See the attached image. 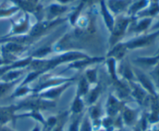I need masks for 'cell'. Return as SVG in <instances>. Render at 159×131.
Instances as JSON below:
<instances>
[{"mask_svg": "<svg viewBox=\"0 0 159 131\" xmlns=\"http://www.w3.org/2000/svg\"><path fill=\"white\" fill-rule=\"evenodd\" d=\"M131 1L132 0H108L107 1V5L113 15L119 16L128 9Z\"/></svg>", "mask_w": 159, "mask_h": 131, "instance_id": "5bb4252c", "label": "cell"}, {"mask_svg": "<svg viewBox=\"0 0 159 131\" xmlns=\"http://www.w3.org/2000/svg\"><path fill=\"white\" fill-rule=\"evenodd\" d=\"M86 6L85 2H83L82 1H80L79 4L75 8L72 10V12L70 13L69 17H68V20H69V23L71 26H75L77 22V20H79V18L80 17V14L82 12V11L83 10L84 7Z\"/></svg>", "mask_w": 159, "mask_h": 131, "instance_id": "d4e9b609", "label": "cell"}, {"mask_svg": "<svg viewBox=\"0 0 159 131\" xmlns=\"http://www.w3.org/2000/svg\"><path fill=\"white\" fill-rule=\"evenodd\" d=\"M158 27H159V22L158 23H157L156 25H155V27H154V28H158Z\"/></svg>", "mask_w": 159, "mask_h": 131, "instance_id": "7bdbcfd3", "label": "cell"}, {"mask_svg": "<svg viewBox=\"0 0 159 131\" xmlns=\"http://www.w3.org/2000/svg\"><path fill=\"white\" fill-rule=\"evenodd\" d=\"M106 65L107 67V71L113 83L120 80L119 75H118V69H117V61L113 57H105Z\"/></svg>", "mask_w": 159, "mask_h": 131, "instance_id": "e0dca14e", "label": "cell"}, {"mask_svg": "<svg viewBox=\"0 0 159 131\" xmlns=\"http://www.w3.org/2000/svg\"><path fill=\"white\" fill-rule=\"evenodd\" d=\"M43 74H44V73H42L41 71H38V70H30L27 75L23 78V80H22V81L19 84L20 85H30L35 80L39 79Z\"/></svg>", "mask_w": 159, "mask_h": 131, "instance_id": "83f0119b", "label": "cell"}, {"mask_svg": "<svg viewBox=\"0 0 159 131\" xmlns=\"http://www.w3.org/2000/svg\"><path fill=\"white\" fill-rule=\"evenodd\" d=\"M35 98L33 99L26 100L20 104L17 108H27L31 109L33 110H38V109H46L53 107L55 105V102L51 100L44 99V98H40V97L34 96Z\"/></svg>", "mask_w": 159, "mask_h": 131, "instance_id": "9c48e42d", "label": "cell"}, {"mask_svg": "<svg viewBox=\"0 0 159 131\" xmlns=\"http://www.w3.org/2000/svg\"><path fill=\"white\" fill-rule=\"evenodd\" d=\"M122 61L123 63L121 65L120 69V72H118V75H120V78L127 81V82L134 81L135 76L134 73L133 68L124 59H123Z\"/></svg>", "mask_w": 159, "mask_h": 131, "instance_id": "ac0fdd59", "label": "cell"}, {"mask_svg": "<svg viewBox=\"0 0 159 131\" xmlns=\"http://www.w3.org/2000/svg\"><path fill=\"white\" fill-rule=\"evenodd\" d=\"M33 60V58L30 56H25L23 58H20L17 60L14 61L12 63L9 65L3 66L0 67V77L6 72L9 71L11 70H15V69H26L29 68L31 62Z\"/></svg>", "mask_w": 159, "mask_h": 131, "instance_id": "7c38bea8", "label": "cell"}, {"mask_svg": "<svg viewBox=\"0 0 159 131\" xmlns=\"http://www.w3.org/2000/svg\"><path fill=\"white\" fill-rule=\"evenodd\" d=\"M69 9L68 5H63L58 2L51 3L49 6L43 9L44 16L46 20H54L60 18L61 16L66 12Z\"/></svg>", "mask_w": 159, "mask_h": 131, "instance_id": "8fae6325", "label": "cell"}, {"mask_svg": "<svg viewBox=\"0 0 159 131\" xmlns=\"http://www.w3.org/2000/svg\"><path fill=\"white\" fill-rule=\"evenodd\" d=\"M152 75H153L155 79L157 80V82L159 84V65H158V66L155 69L154 72L152 73Z\"/></svg>", "mask_w": 159, "mask_h": 131, "instance_id": "8d00e7d4", "label": "cell"}, {"mask_svg": "<svg viewBox=\"0 0 159 131\" xmlns=\"http://www.w3.org/2000/svg\"><path fill=\"white\" fill-rule=\"evenodd\" d=\"M101 91H102V85L99 83H97L93 88H90L89 91L87 94L88 95V102L90 104H93L97 101L99 97L100 96Z\"/></svg>", "mask_w": 159, "mask_h": 131, "instance_id": "4316f807", "label": "cell"}, {"mask_svg": "<svg viewBox=\"0 0 159 131\" xmlns=\"http://www.w3.org/2000/svg\"><path fill=\"white\" fill-rule=\"evenodd\" d=\"M158 35H159V31L148 34V35L134 37V38H132L124 42H125V45L128 50L137 49V48H143V47L151 45Z\"/></svg>", "mask_w": 159, "mask_h": 131, "instance_id": "30bf717a", "label": "cell"}, {"mask_svg": "<svg viewBox=\"0 0 159 131\" xmlns=\"http://www.w3.org/2000/svg\"><path fill=\"white\" fill-rule=\"evenodd\" d=\"M2 55V52H1V47H0V56Z\"/></svg>", "mask_w": 159, "mask_h": 131, "instance_id": "ee69618b", "label": "cell"}, {"mask_svg": "<svg viewBox=\"0 0 159 131\" xmlns=\"http://www.w3.org/2000/svg\"><path fill=\"white\" fill-rule=\"evenodd\" d=\"M54 51V47L51 46V45H43V46L38 48L37 49L34 50L30 56L33 59H46L48 55L51 54Z\"/></svg>", "mask_w": 159, "mask_h": 131, "instance_id": "44dd1931", "label": "cell"}, {"mask_svg": "<svg viewBox=\"0 0 159 131\" xmlns=\"http://www.w3.org/2000/svg\"><path fill=\"white\" fill-rule=\"evenodd\" d=\"M148 2V0H136L134 2H130L127 9V16L134 18L138 12H139L141 9L147 6Z\"/></svg>", "mask_w": 159, "mask_h": 131, "instance_id": "ffe728a7", "label": "cell"}, {"mask_svg": "<svg viewBox=\"0 0 159 131\" xmlns=\"http://www.w3.org/2000/svg\"><path fill=\"white\" fill-rule=\"evenodd\" d=\"M84 108V103L82 101V97L75 95V97L73 101L72 105H71V110L75 113H80Z\"/></svg>", "mask_w": 159, "mask_h": 131, "instance_id": "d6a6232c", "label": "cell"}, {"mask_svg": "<svg viewBox=\"0 0 159 131\" xmlns=\"http://www.w3.org/2000/svg\"><path fill=\"white\" fill-rule=\"evenodd\" d=\"M89 56L87 53L79 50H68L59 52L54 57L48 59H33L29 66V70H38L43 73H46L64 63H70L78 59H85Z\"/></svg>", "mask_w": 159, "mask_h": 131, "instance_id": "6da1fadb", "label": "cell"}, {"mask_svg": "<svg viewBox=\"0 0 159 131\" xmlns=\"http://www.w3.org/2000/svg\"><path fill=\"white\" fill-rule=\"evenodd\" d=\"M158 10H159L158 6H157V5H154V6H152V7L149 10H148L146 12H141V14H140V15L144 16L145 13L148 14V15H155L157 12H158Z\"/></svg>", "mask_w": 159, "mask_h": 131, "instance_id": "e575fe53", "label": "cell"}, {"mask_svg": "<svg viewBox=\"0 0 159 131\" xmlns=\"http://www.w3.org/2000/svg\"><path fill=\"white\" fill-rule=\"evenodd\" d=\"M105 57H100V56H89L88 58H85V59H78V60L71 62L70 63H68L66 68L63 70L62 72H65L67 70H85V69L89 68V67L94 66L96 64L101 63V62L105 61Z\"/></svg>", "mask_w": 159, "mask_h": 131, "instance_id": "52a82bcc", "label": "cell"}, {"mask_svg": "<svg viewBox=\"0 0 159 131\" xmlns=\"http://www.w3.org/2000/svg\"><path fill=\"white\" fill-rule=\"evenodd\" d=\"M29 68L26 69H15V70H11L9 71L6 72L5 74L0 77V80L5 81V82H12L16 80L22 78V76L26 73Z\"/></svg>", "mask_w": 159, "mask_h": 131, "instance_id": "d6986e66", "label": "cell"}, {"mask_svg": "<svg viewBox=\"0 0 159 131\" xmlns=\"http://www.w3.org/2000/svg\"><path fill=\"white\" fill-rule=\"evenodd\" d=\"M73 84V81L71 82H67L63 84H61V85L55 86V87H51V88H48L47 90H43V91L40 92L38 94H36L34 95V96L40 97V98H44V99L48 100H51L53 101L55 98H57L58 97H60L64 92L66 90H68Z\"/></svg>", "mask_w": 159, "mask_h": 131, "instance_id": "ba28073f", "label": "cell"}, {"mask_svg": "<svg viewBox=\"0 0 159 131\" xmlns=\"http://www.w3.org/2000/svg\"><path fill=\"white\" fill-rule=\"evenodd\" d=\"M99 7H100V13L102 17L106 27L107 28L109 32H111L113 30L115 23V17L111 11L109 9L107 5L106 0H99Z\"/></svg>", "mask_w": 159, "mask_h": 131, "instance_id": "4fadbf2b", "label": "cell"}, {"mask_svg": "<svg viewBox=\"0 0 159 131\" xmlns=\"http://www.w3.org/2000/svg\"><path fill=\"white\" fill-rule=\"evenodd\" d=\"M22 78L16 80L15 81H12V82H5V81L0 80V98H2L3 96L6 95L9 91L15 87V86L18 85L22 80Z\"/></svg>", "mask_w": 159, "mask_h": 131, "instance_id": "484cf974", "label": "cell"}, {"mask_svg": "<svg viewBox=\"0 0 159 131\" xmlns=\"http://www.w3.org/2000/svg\"><path fill=\"white\" fill-rule=\"evenodd\" d=\"M133 20V17L124 14H121L115 17L114 26L110 32L109 38V48H112L116 44L122 41L121 40L126 34L129 26Z\"/></svg>", "mask_w": 159, "mask_h": 131, "instance_id": "7a4b0ae2", "label": "cell"}, {"mask_svg": "<svg viewBox=\"0 0 159 131\" xmlns=\"http://www.w3.org/2000/svg\"><path fill=\"white\" fill-rule=\"evenodd\" d=\"M12 62H10V61L7 60V59H5L2 56H0V67L3 66H6V65H9V64L12 63Z\"/></svg>", "mask_w": 159, "mask_h": 131, "instance_id": "d590c367", "label": "cell"}, {"mask_svg": "<svg viewBox=\"0 0 159 131\" xmlns=\"http://www.w3.org/2000/svg\"><path fill=\"white\" fill-rule=\"evenodd\" d=\"M20 10V8L12 3V6H5L4 3H2L0 5V19L9 18Z\"/></svg>", "mask_w": 159, "mask_h": 131, "instance_id": "7402d4cb", "label": "cell"}, {"mask_svg": "<svg viewBox=\"0 0 159 131\" xmlns=\"http://www.w3.org/2000/svg\"><path fill=\"white\" fill-rule=\"evenodd\" d=\"M120 104V101L116 96L113 94H110L108 98V106L110 114H113L116 112Z\"/></svg>", "mask_w": 159, "mask_h": 131, "instance_id": "4dcf8cb0", "label": "cell"}, {"mask_svg": "<svg viewBox=\"0 0 159 131\" xmlns=\"http://www.w3.org/2000/svg\"><path fill=\"white\" fill-rule=\"evenodd\" d=\"M151 23H152V19L144 18L142 20L138 22V23L134 27V28L132 30H133V31H134V32H137V33L141 32V31H145V30L150 26Z\"/></svg>", "mask_w": 159, "mask_h": 131, "instance_id": "1f68e13d", "label": "cell"}, {"mask_svg": "<svg viewBox=\"0 0 159 131\" xmlns=\"http://www.w3.org/2000/svg\"><path fill=\"white\" fill-rule=\"evenodd\" d=\"M12 27L6 36L2 37H9L12 36H22L28 34L31 28L30 17V14L24 12L23 16L17 20H10Z\"/></svg>", "mask_w": 159, "mask_h": 131, "instance_id": "8992f818", "label": "cell"}, {"mask_svg": "<svg viewBox=\"0 0 159 131\" xmlns=\"http://www.w3.org/2000/svg\"><path fill=\"white\" fill-rule=\"evenodd\" d=\"M56 1H57V2L61 3V4L68 5V3L72 2L75 1V0H56Z\"/></svg>", "mask_w": 159, "mask_h": 131, "instance_id": "60d3db41", "label": "cell"}, {"mask_svg": "<svg viewBox=\"0 0 159 131\" xmlns=\"http://www.w3.org/2000/svg\"><path fill=\"white\" fill-rule=\"evenodd\" d=\"M15 107H8L0 109V123L4 124L7 123L10 118L12 117V112H13Z\"/></svg>", "mask_w": 159, "mask_h": 131, "instance_id": "f546056e", "label": "cell"}, {"mask_svg": "<svg viewBox=\"0 0 159 131\" xmlns=\"http://www.w3.org/2000/svg\"><path fill=\"white\" fill-rule=\"evenodd\" d=\"M90 130H91V126H90V124L88 123V122H85V123H84L82 131H90Z\"/></svg>", "mask_w": 159, "mask_h": 131, "instance_id": "f35d334b", "label": "cell"}, {"mask_svg": "<svg viewBox=\"0 0 159 131\" xmlns=\"http://www.w3.org/2000/svg\"><path fill=\"white\" fill-rule=\"evenodd\" d=\"M90 90V84L88 82L86 78L85 77L84 75L81 76L79 78V83H78L77 89H76V95L80 97H83L85 95H87Z\"/></svg>", "mask_w": 159, "mask_h": 131, "instance_id": "603a6c76", "label": "cell"}, {"mask_svg": "<svg viewBox=\"0 0 159 131\" xmlns=\"http://www.w3.org/2000/svg\"><path fill=\"white\" fill-rule=\"evenodd\" d=\"M33 131H40V130H39V128H38V126H36V127L34 128V130H33Z\"/></svg>", "mask_w": 159, "mask_h": 131, "instance_id": "b9f144b4", "label": "cell"}, {"mask_svg": "<svg viewBox=\"0 0 159 131\" xmlns=\"http://www.w3.org/2000/svg\"><path fill=\"white\" fill-rule=\"evenodd\" d=\"M39 79L40 80L38 84H37V87L34 88V95L40 93V92L47 90L48 88H51V87L63 84L65 83L71 82V81L74 82L76 80V77L75 76L67 77V76H51V75H48L44 73Z\"/></svg>", "mask_w": 159, "mask_h": 131, "instance_id": "277c9868", "label": "cell"}, {"mask_svg": "<svg viewBox=\"0 0 159 131\" xmlns=\"http://www.w3.org/2000/svg\"><path fill=\"white\" fill-rule=\"evenodd\" d=\"M78 129H79V122L75 121L71 126L70 131H78Z\"/></svg>", "mask_w": 159, "mask_h": 131, "instance_id": "ab89813d", "label": "cell"}, {"mask_svg": "<svg viewBox=\"0 0 159 131\" xmlns=\"http://www.w3.org/2000/svg\"><path fill=\"white\" fill-rule=\"evenodd\" d=\"M12 4L20 8L23 12L34 14L37 19V21L43 20V6L40 3V0H9Z\"/></svg>", "mask_w": 159, "mask_h": 131, "instance_id": "5b68a950", "label": "cell"}, {"mask_svg": "<svg viewBox=\"0 0 159 131\" xmlns=\"http://www.w3.org/2000/svg\"><path fill=\"white\" fill-rule=\"evenodd\" d=\"M91 112H92V115H93V117H94V118H97L99 113V110L97 107H94L93 108V109H92Z\"/></svg>", "mask_w": 159, "mask_h": 131, "instance_id": "74e56055", "label": "cell"}, {"mask_svg": "<svg viewBox=\"0 0 159 131\" xmlns=\"http://www.w3.org/2000/svg\"><path fill=\"white\" fill-rule=\"evenodd\" d=\"M124 118L127 123H130L134 119V112L130 109H126L124 114Z\"/></svg>", "mask_w": 159, "mask_h": 131, "instance_id": "836d02e7", "label": "cell"}, {"mask_svg": "<svg viewBox=\"0 0 159 131\" xmlns=\"http://www.w3.org/2000/svg\"><path fill=\"white\" fill-rule=\"evenodd\" d=\"M127 51L128 49L126 46L125 42L120 41L110 48L106 57H113L119 62L124 59Z\"/></svg>", "mask_w": 159, "mask_h": 131, "instance_id": "9a60e30c", "label": "cell"}, {"mask_svg": "<svg viewBox=\"0 0 159 131\" xmlns=\"http://www.w3.org/2000/svg\"><path fill=\"white\" fill-rule=\"evenodd\" d=\"M133 70L135 77L139 81L140 85L145 90H148L150 93L155 95V87L148 76L144 74V73H143L141 70H138V68H133Z\"/></svg>", "mask_w": 159, "mask_h": 131, "instance_id": "2e32d148", "label": "cell"}, {"mask_svg": "<svg viewBox=\"0 0 159 131\" xmlns=\"http://www.w3.org/2000/svg\"><path fill=\"white\" fill-rule=\"evenodd\" d=\"M66 20L67 18H63V17L54 19V20L43 19L41 20H39L35 24L31 27L30 30L28 33V35L32 38L35 39V40L37 38H40L47 31H48L54 27L57 26V25L65 23Z\"/></svg>", "mask_w": 159, "mask_h": 131, "instance_id": "3957f363", "label": "cell"}, {"mask_svg": "<svg viewBox=\"0 0 159 131\" xmlns=\"http://www.w3.org/2000/svg\"><path fill=\"white\" fill-rule=\"evenodd\" d=\"M98 71H99V67L98 66H90L85 70V73L83 75L86 78L90 85H96L97 83H99V81H98Z\"/></svg>", "mask_w": 159, "mask_h": 131, "instance_id": "cb8c5ba5", "label": "cell"}, {"mask_svg": "<svg viewBox=\"0 0 159 131\" xmlns=\"http://www.w3.org/2000/svg\"><path fill=\"white\" fill-rule=\"evenodd\" d=\"M34 92V88L30 87V85H20L18 84L16 87L15 90L11 95V98H19V97L25 96L27 94Z\"/></svg>", "mask_w": 159, "mask_h": 131, "instance_id": "f1b7e54d", "label": "cell"}]
</instances>
